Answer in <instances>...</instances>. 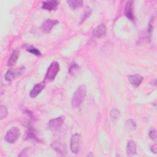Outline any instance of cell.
Instances as JSON below:
<instances>
[{
	"instance_id": "cell-23",
	"label": "cell",
	"mask_w": 157,
	"mask_h": 157,
	"mask_svg": "<svg viewBox=\"0 0 157 157\" xmlns=\"http://www.w3.org/2000/svg\"><path fill=\"white\" fill-rule=\"evenodd\" d=\"M127 123H128V127L129 129L133 130V129H135L136 128V123L135 122L134 120H129L127 121Z\"/></svg>"
},
{
	"instance_id": "cell-22",
	"label": "cell",
	"mask_w": 157,
	"mask_h": 157,
	"mask_svg": "<svg viewBox=\"0 0 157 157\" xmlns=\"http://www.w3.org/2000/svg\"><path fill=\"white\" fill-rule=\"evenodd\" d=\"M8 114L7 109L4 105H1L0 107V117L1 119H3L7 117Z\"/></svg>"
},
{
	"instance_id": "cell-3",
	"label": "cell",
	"mask_w": 157,
	"mask_h": 157,
	"mask_svg": "<svg viewBox=\"0 0 157 157\" xmlns=\"http://www.w3.org/2000/svg\"><path fill=\"white\" fill-rule=\"evenodd\" d=\"M25 72V67H20L15 69H10L6 72L4 75L5 80L7 82H10L18 77L21 75Z\"/></svg>"
},
{
	"instance_id": "cell-25",
	"label": "cell",
	"mask_w": 157,
	"mask_h": 157,
	"mask_svg": "<svg viewBox=\"0 0 157 157\" xmlns=\"http://www.w3.org/2000/svg\"><path fill=\"white\" fill-rule=\"evenodd\" d=\"M151 151L154 153H156V145L154 144L151 147Z\"/></svg>"
},
{
	"instance_id": "cell-17",
	"label": "cell",
	"mask_w": 157,
	"mask_h": 157,
	"mask_svg": "<svg viewBox=\"0 0 157 157\" xmlns=\"http://www.w3.org/2000/svg\"><path fill=\"white\" fill-rule=\"evenodd\" d=\"M67 3L69 4V7L72 10H75L77 9H79L82 7L83 5V1L81 0H69L67 1Z\"/></svg>"
},
{
	"instance_id": "cell-7",
	"label": "cell",
	"mask_w": 157,
	"mask_h": 157,
	"mask_svg": "<svg viewBox=\"0 0 157 157\" xmlns=\"http://www.w3.org/2000/svg\"><path fill=\"white\" fill-rule=\"evenodd\" d=\"M57 23H58V21L56 19H46L41 25V29L43 32L48 33Z\"/></svg>"
},
{
	"instance_id": "cell-1",
	"label": "cell",
	"mask_w": 157,
	"mask_h": 157,
	"mask_svg": "<svg viewBox=\"0 0 157 157\" xmlns=\"http://www.w3.org/2000/svg\"><path fill=\"white\" fill-rule=\"evenodd\" d=\"M86 88L84 85H80L75 91L74 92L72 100H71V104L72 106L74 107H78L82 103L84 98L86 96Z\"/></svg>"
},
{
	"instance_id": "cell-9",
	"label": "cell",
	"mask_w": 157,
	"mask_h": 157,
	"mask_svg": "<svg viewBox=\"0 0 157 157\" xmlns=\"http://www.w3.org/2000/svg\"><path fill=\"white\" fill-rule=\"evenodd\" d=\"M45 86V82L43 81L37 83L34 86L33 89L29 93V96L31 98H34L44 90Z\"/></svg>"
},
{
	"instance_id": "cell-19",
	"label": "cell",
	"mask_w": 157,
	"mask_h": 157,
	"mask_svg": "<svg viewBox=\"0 0 157 157\" xmlns=\"http://www.w3.org/2000/svg\"><path fill=\"white\" fill-rule=\"evenodd\" d=\"M91 9L89 7H87L85 9V10L83 11V12L82 13V15H81V18H80V23H83V21H85L86 18L90 16V15L91 13Z\"/></svg>"
},
{
	"instance_id": "cell-21",
	"label": "cell",
	"mask_w": 157,
	"mask_h": 157,
	"mask_svg": "<svg viewBox=\"0 0 157 157\" xmlns=\"http://www.w3.org/2000/svg\"><path fill=\"white\" fill-rule=\"evenodd\" d=\"M120 112L116 109H113L110 112V116L112 120H117L120 117Z\"/></svg>"
},
{
	"instance_id": "cell-4",
	"label": "cell",
	"mask_w": 157,
	"mask_h": 157,
	"mask_svg": "<svg viewBox=\"0 0 157 157\" xmlns=\"http://www.w3.org/2000/svg\"><path fill=\"white\" fill-rule=\"evenodd\" d=\"M20 136V131L17 127H12L6 133L4 139L9 144L15 143Z\"/></svg>"
},
{
	"instance_id": "cell-20",
	"label": "cell",
	"mask_w": 157,
	"mask_h": 157,
	"mask_svg": "<svg viewBox=\"0 0 157 157\" xmlns=\"http://www.w3.org/2000/svg\"><path fill=\"white\" fill-rule=\"evenodd\" d=\"M26 50H27V52H28L36 56H40L41 55L40 52L37 48H36L33 46H29V47H27Z\"/></svg>"
},
{
	"instance_id": "cell-15",
	"label": "cell",
	"mask_w": 157,
	"mask_h": 157,
	"mask_svg": "<svg viewBox=\"0 0 157 157\" xmlns=\"http://www.w3.org/2000/svg\"><path fill=\"white\" fill-rule=\"evenodd\" d=\"M18 50H15L13 51L12 53L10 56L9 57L8 61H7V66H12L15 64L16 61H17L18 57Z\"/></svg>"
},
{
	"instance_id": "cell-12",
	"label": "cell",
	"mask_w": 157,
	"mask_h": 157,
	"mask_svg": "<svg viewBox=\"0 0 157 157\" xmlns=\"http://www.w3.org/2000/svg\"><path fill=\"white\" fill-rule=\"evenodd\" d=\"M128 80L129 83L134 87L139 86L143 80V77L139 74L131 75L128 77Z\"/></svg>"
},
{
	"instance_id": "cell-5",
	"label": "cell",
	"mask_w": 157,
	"mask_h": 157,
	"mask_svg": "<svg viewBox=\"0 0 157 157\" xmlns=\"http://www.w3.org/2000/svg\"><path fill=\"white\" fill-rule=\"evenodd\" d=\"M80 135L78 134H73L70 140V149L73 153H78L80 149Z\"/></svg>"
},
{
	"instance_id": "cell-13",
	"label": "cell",
	"mask_w": 157,
	"mask_h": 157,
	"mask_svg": "<svg viewBox=\"0 0 157 157\" xmlns=\"http://www.w3.org/2000/svg\"><path fill=\"white\" fill-rule=\"evenodd\" d=\"M52 148L59 155H65L66 154V146L59 142H54L52 143Z\"/></svg>"
},
{
	"instance_id": "cell-2",
	"label": "cell",
	"mask_w": 157,
	"mask_h": 157,
	"mask_svg": "<svg viewBox=\"0 0 157 157\" xmlns=\"http://www.w3.org/2000/svg\"><path fill=\"white\" fill-rule=\"evenodd\" d=\"M60 69V66L59 63L56 61H53L46 72V74L45 76L44 81L46 82H52L53 81L55 77L56 76L58 72H59Z\"/></svg>"
},
{
	"instance_id": "cell-24",
	"label": "cell",
	"mask_w": 157,
	"mask_h": 157,
	"mask_svg": "<svg viewBox=\"0 0 157 157\" xmlns=\"http://www.w3.org/2000/svg\"><path fill=\"white\" fill-rule=\"evenodd\" d=\"M149 136L151 139L153 140H156V132L155 130H151L149 132Z\"/></svg>"
},
{
	"instance_id": "cell-6",
	"label": "cell",
	"mask_w": 157,
	"mask_h": 157,
	"mask_svg": "<svg viewBox=\"0 0 157 157\" xmlns=\"http://www.w3.org/2000/svg\"><path fill=\"white\" fill-rule=\"evenodd\" d=\"M64 117L60 116L50 120L48 122L47 126L50 130L52 131H55L59 129L62 126V125L64 123Z\"/></svg>"
},
{
	"instance_id": "cell-8",
	"label": "cell",
	"mask_w": 157,
	"mask_h": 157,
	"mask_svg": "<svg viewBox=\"0 0 157 157\" xmlns=\"http://www.w3.org/2000/svg\"><path fill=\"white\" fill-rule=\"evenodd\" d=\"M124 13L129 20L134 21L135 18L133 10V1H128V2H126L124 6Z\"/></svg>"
},
{
	"instance_id": "cell-11",
	"label": "cell",
	"mask_w": 157,
	"mask_h": 157,
	"mask_svg": "<svg viewBox=\"0 0 157 157\" xmlns=\"http://www.w3.org/2000/svg\"><path fill=\"white\" fill-rule=\"evenodd\" d=\"M58 4L57 1H45L42 4V8L48 11L55 10L57 9Z\"/></svg>"
},
{
	"instance_id": "cell-18",
	"label": "cell",
	"mask_w": 157,
	"mask_h": 157,
	"mask_svg": "<svg viewBox=\"0 0 157 157\" xmlns=\"http://www.w3.org/2000/svg\"><path fill=\"white\" fill-rule=\"evenodd\" d=\"M78 66L75 62H72L69 64L68 68V73L71 75H74L78 70Z\"/></svg>"
},
{
	"instance_id": "cell-14",
	"label": "cell",
	"mask_w": 157,
	"mask_h": 157,
	"mask_svg": "<svg viewBox=\"0 0 157 157\" xmlns=\"http://www.w3.org/2000/svg\"><path fill=\"white\" fill-rule=\"evenodd\" d=\"M126 152L128 156H133L136 153V145L133 140H129L126 146Z\"/></svg>"
},
{
	"instance_id": "cell-16",
	"label": "cell",
	"mask_w": 157,
	"mask_h": 157,
	"mask_svg": "<svg viewBox=\"0 0 157 157\" xmlns=\"http://www.w3.org/2000/svg\"><path fill=\"white\" fill-rule=\"evenodd\" d=\"M26 139H32V140H34L36 141L39 142V140L38 139L37 136H36V133L34 131V129L32 128V127H29L27 131H26Z\"/></svg>"
},
{
	"instance_id": "cell-10",
	"label": "cell",
	"mask_w": 157,
	"mask_h": 157,
	"mask_svg": "<svg viewBox=\"0 0 157 157\" xmlns=\"http://www.w3.org/2000/svg\"><path fill=\"white\" fill-rule=\"evenodd\" d=\"M106 34V27L104 24L101 23L97 26L93 31V36L96 38H101Z\"/></svg>"
}]
</instances>
